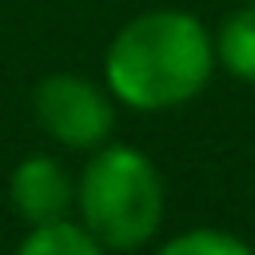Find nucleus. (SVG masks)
<instances>
[{
    "label": "nucleus",
    "mask_w": 255,
    "mask_h": 255,
    "mask_svg": "<svg viewBox=\"0 0 255 255\" xmlns=\"http://www.w3.org/2000/svg\"><path fill=\"white\" fill-rule=\"evenodd\" d=\"M215 64L231 72L235 80L255 84V4L235 8L215 32Z\"/></svg>",
    "instance_id": "nucleus-5"
},
{
    "label": "nucleus",
    "mask_w": 255,
    "mask_h": 255,
    "mask_svg": "<svg viewBox=\"0 0 255 255\" xmlns=\"http://www.w3.org/2000/svg\"><path fill=\"white\" fill-rule=\"evenodd\" d=\"M163 179L155 163L128 143H104L92 151L76 179L80 223L108 251H135L155 239L163 223Z\"/></svg>",
    "instance_id": "nucleus-2"
},
{
    "label": "nucleus",
    "mask_w": 255,
    "mask_h": 255,
    "mask_svg": "<svg viewBox=\"0 0 255 255\" xmlns=\"http://www.w3.org/2000/svg\"><path fill=\"white\" fill-rule=\"evenodd\" d=\"M215 72V36L183 8H151L131 16L104 52V84L112 100L135 112H167L191 104Z\"/></svg>",
    "instance_id": "nucleus-1"
},
{
    "label": "nucleus",
    "mask_w": 255,
    "mask_h": 255,
    "mask_svg": "<svg viewBox=\"0 0 255 255\" xmlns=\"http://www.w3.org/2000/svg\"><path fill=\"white\" fill-rule=\"evenodd\" d=\"M155 255H255V247L219 227H191V231H179L167 243H159Z\"/></svg>",
    "instance_id": "nucleus-7"
},
{
    "label": "nucleus",
    "mask_w": 255,
    "mask_h": 255,
    "mask_svg": "<svg viewBox=\"0 0 255 255\" xmlns=\"http://www.w3.org/2000/svg\"><path fill=\"white\" fill-rule=\"evenodd\" d=\"M16 255H108V247L72 219H52V223H36L28 227V235L20 239Z\"/></svg>",
    "instance_id": "nucleus-6"
},
{
    "label": "nucleus",
    "mask_w": 255,
    "mask_h": 255,
    "mask_svg": "<svg viewBox=\"0 0 255 255\" xmlns=\"http://www.w3.org/2000/svg\"><path fill=\"white\" fill-rule=\"evenodd\" d=\"M32 112L44 135L68 151H96L116 131V104L108 84L100 88L96 80L76 72L44 76L32 92Z\"/></svg>",
    "instance_id": "nucleus-3"
},
{
    "label": "nucleus",
    "mask_w": 255,
    "mask_h": 255,
    "mask_svg": "<svg viewBox=\"0 0 255 255\" xmlns=\"http://www.w3.org/2000/svg\"><path fill=\"white\" fill-rule=\"evenodd\" d=\"M8 199H12L16 215H20L28 227H36V223L68 219V211L76 207V183H72L68 167H64L56 155L36 151V155H24V159L12 167Z\"/></svg>",
    "instance_id": "nucleus-4"
}]
</instances>
